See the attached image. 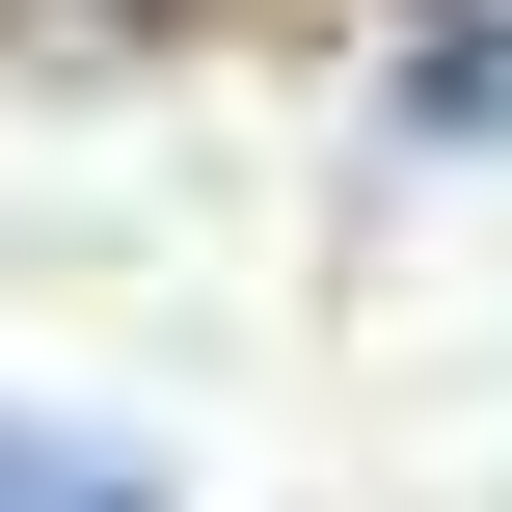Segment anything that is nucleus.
I'll return each mask as SVG.
<instances>
[{
  "instance_id": "f257e3e1",
  "label": "nucleus",
  "mask_w": 512,
  "mask_h": 512,
  "mask_svg": "<svg viewBox=\"0 0 512 512\" xmlns=\"http://www.w3.org/2000/svg\"><path fill=\"white\" fill-rule=\"evenodd\" d=\"M405 108H432V135H512V27H432V54H405Z\"/></svg>"
}]
</instances>
